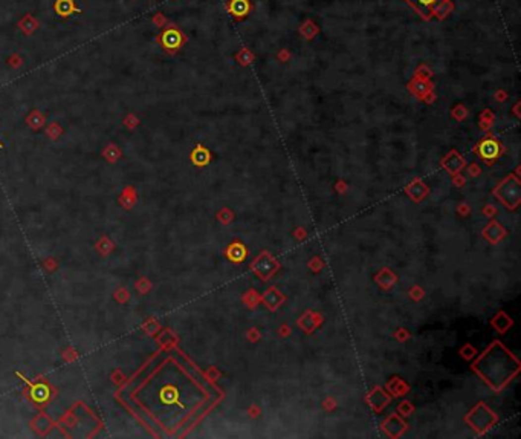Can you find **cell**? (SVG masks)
<instances>
[{
	"mask_svg": "<svg viewBox=\"0 0 521 439\" xmlns=\"http://www.w3.org/2000/svg\"><path fill=\"white\" fill-rule=\"evenodd\" d=\"M53 11L61 19H67L72 14L80 12V8L77 6L75 0H55L53 2Z\"/></svg>",
	"mask_w": 521,
	"mask_h": 439,
	"instance_id": "obj_4",
	"label": "cell"
},
{
	"mask_svg": "<svg viewBox=\"0 0 521 439\" xmlns=\"http://www.w3.org/2000/svg\"><path fill=\"white\" fill-rule=\"evenodd\" d=\"M446 2H450V0H405V3H408L425 20L436 17L439 9Z\"/></svg>",
	"mask_w": 521,
	"mask_h": 439,
	"instance_id": "obj_2",
	"label": "cell"
},
{
	"mask_svg": "<svg viewBox=\"0 0 521 439\" xmlns=\"http://www.w3.org/2000/svg\"><path fill=\"white\" fill-rule=\"evenodd\" d=\"M251 2L249 0H229L226 3V9L231 15H234L237 20H242L251 12Z\"/></svg>",
	"mask_w": 521,
	"mask_h": 439,
	"instance_id": "obj_3",
	"label": "cell"
},
{
	"mask_svg": "<svg viewBox=\"0 0 521 439\" xmlns=\"http://www.w3.org/2000/svg\"><path fill=\"white\" fill-rule=\"evenodd\" d=\"M429 86H431V84H428L425 78H419V77H416L415 80H413V81L410 83V91L413 89V92H415V94H417V95H423V94L428 91V87H429Z\"/></svg>",
	"mask_w": 521,
	"mask_h": 439,
	"instance_id": "obj_7",
	"label": "cell"
},
{
	"mask_svg": "<svg viewBox=\"0 0 521 439\" xmlns=\"http://www.w3.org/2000/svg\"><path fill=\"white\" fill-rule=\"evenodd\" d=\"M318 32H319L318 25H316L313 20H311V19H308L306 22H304V23L300 26V34H301V37H303V39H306V40H312V39L316 36Z\"/></svg>",
	"mask_w": 521,
	"mask_h": 439,
	"instance_id": "obj_6",
	"label": "cell"
},
{
	"mask_svg": "<svg viewBox=\"0 0 521 439\" xmlns=\"http://www.w3.org/2000/svg\"><path fill=\"white\" fill-rule=\"evenodd\" d=\"M152 22H153V25H155L156 28H165V26L168 25L167 17H165L162 12H156V14L152 17Z\"/></svg>",
	"mask_w": 521,
	"mask_h": 439,
	"instance_id": "obj_10",
	"label": "cell"
},
{
	"mask_svg": "<svg viewBox=\"0 0 521 439\" xmlns=\"http://www.w3.org/2000/svg\"><path fill=\"white\" fill-rule=\"evenodd\" d=\"M254 58H256L254 54H253V52H251L249 49H246V48L240 49V51L237 52V54H236V60H237V63L242 64V66H248L249 63L254 61Z\"/></svg>",
	"mask_w": 521,
	"mask_h": 439,
	"instance_id": "obj_9",
	"label": "cell"
},
{
	"mask_svg": "<svg viewBox=\"0 0 521 439\" xmlns=\"http://www.w3.org/2000/svg\"><path fill=\"white\" fill-rule=\"evenodd\" d=\"M8 64L14 69H19L22 64H23V58L20 57V54H17V52H14V54L9 55L8 58Z\"/></svg>",
	"mask_w": 521,
	"mask_h": 439,
	"instance_id": "obj_11",
	"label": "cell"
},
{
	"mask_svg": "<svg viewBox=\"0 0 521 439\" xmlns=\"http://www.w3.org/2000/svg\"><path fill=\"white\" fill-rule=\"evenodd\" d=\"M156 42L164 48L167 54H176L187 42V36L176 25H167V28L159 34Z\"/></svg>",
	"mask_w": 521,
	"mask_h": 439,
	"instance_id": "obj_1",
	"label": "cell"
},
{
	"mask_svg": "<svg viewBox=\"0 0 521 439\" xmlns=\"http://www.w3.org/2000/svg\"><path fill=\"white\" fill-rule=\"evenodd\" d=\"M480 150H481V155L484 158H494L498 152V144L495 141H492V139H488V141L483 143Z\"/></svg>",
	"mask_w": 521,
	"mask_h": 439,
	"instance_id": "obj_8",
	"label": "cell"
},
{
	"mask_svg": "<svg viewBox=\"0 0 521 439\" xmlns=\"http://www.w3.org/2000/svg\"><path fill=\"white\" fill-rule=\"evenodd\" d=\"M278 60L280 61H287V60H289L291 58V52H287L286 49H281L280 52H278Z\"/></svg>",
	"mask_w": 521,
	"mask_h": 439,
	"instance_id": "obj_12",
	"label": "cell"
},
{
	"mask_svg": "<svg viewBox=\"0 0 521 439\" xmlns=\"http://www.w3.org/2000/svg\"><path fill=\"white\" fill-rule=\"evenodd\" d=\"M17 28H19L25 36H32V34L40 28V22L34 19V15L31 12H26L22 19L17 22Z\"/></svg>",
	"mask_w": 521,
	"mask_h": 439,
	"instance_id": "obj_5",
	"label": "cell"
}]
</instances>
